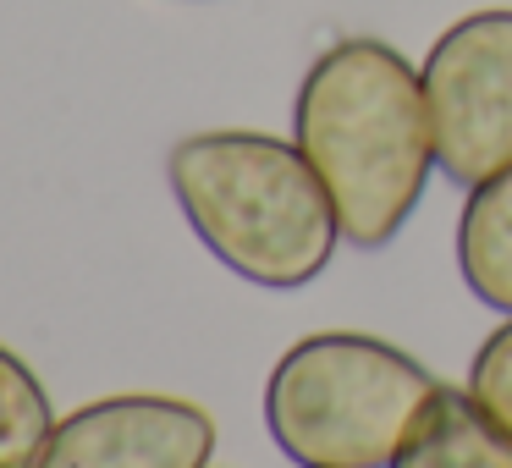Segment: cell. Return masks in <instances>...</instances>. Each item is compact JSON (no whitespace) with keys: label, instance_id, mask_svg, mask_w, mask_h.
Listing matches in <instances>:
<instances>
[{"label":"cell","instance_id":"1","mask_svg":"<svg viewBox=\"0 0 512 468\" xmlns=\"http://www.w3.org/2000/svg\"><path fill=\"white\" fill-rule=\"evenodd\" d=\"M292 138L320 171L353 248H386L435 171L424 78L386 39H336L314 56L292 105Z\"/></svg>","mask_w":512,"mask_h":468},{"label":"cell","instance_id":"2","mask_svg":"<svg viewBox=\"0 0 512 468\" xmlns=\"http://www.w3.org/2000/svg\"><path fill=\"white\" fill-rule=\"evenodd\" d=\"M199 243L232 276L270 292L309 287L336 254V204L298 144L270 133H193L166 155Z\"/></svg>","mask_w":512,"mask_h":468},{"label":"cell","instance_id":"3","mask_svg":"<svg viewBox=\"0 0 512 468\" xmlns=\"http://www.w3.org/2000/svg\"><path fill=\"white\" fill-rule=\"evenodd\" d=\"M441 380L364 331H314L265 380L270 441L298 468H391Z\"/></svg>","mask_w":512,"mask_h":468},{"label":"cell","instance_id":"4","mask_svg":"<svg viewBox=\"0 0 512 468\" xmlns=\"http://www.w3.org/2000/svg\"><path fill=\"white\" fill-rule=\"evenodd\" d=\"M435 166L457 188H479L512 166V12H474L430 45L419 67Z\"/></svg>","mask_w":512,"mask_h":468},{"label":"cell","instance_id":"5","mask_svg":"<svg viewBox=\"0 0 512 468\" xmlns=\"http://www.w3.org/2000/svg\"><path fill=\"white\" fill-rule=\"evenodd\" d=\"M215 419L182 397H105L56 419L34 468H210Z\"/></svg>","mask_w":512,"mask_h":468},{"label":"cell","instance_id":"6","mask_svg":"<svg viewBox=\"0 0 512 468\" xmlns=\"http://www.w3.org/2000/svg\"><path fill=\"white\" fill-rule=\"evenodd\" d=\"M391 468H512V435L468 391H435Z\"/></svg>","mask_w":512,"mask_h":468},{"label":"cell","instance_id":"7","mask_svg":"<svg viewBox=\"0 0 512 468\" xmlns=\"http://www.w3.org/2000/svg\"><path fill=\"white\" fill-rule=\"evenodd\" d=\"M457 270L485 309L512 314V166L468 188L457 221Z\"/></svg>","mask_w":512,"mask_h":468},{"label":"cell","instance_id":"8","mask_svg":"<svg viewBox=\"0 0 512 468\" xmlns=\"http://www.w3.org/2000/svg\"><path fill=\"white\" fill-rule=\"evenodd\" d=\"M50 430H56V413L39 375L12 347H0V468H34Z\"/></svg>","mask_w":512,"mask_h":468},{"label":"cell","instance_id":"9","mask_svg":"<svg viewBox=\"0 0 512 468\" xmlns=\"http://www.w3.org/2000/svg\"><path fill=\"white\" fill-rule=\"evenodd\" d=\"M468 397L512 435V320L474 353V364H468Z\"/></svg>","mask_w":512,"mask_h":468}]
</instances>
